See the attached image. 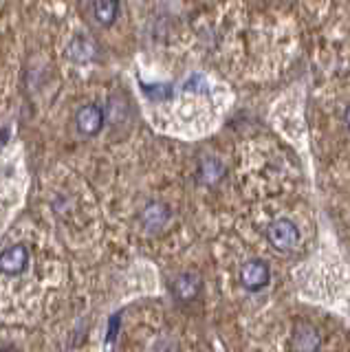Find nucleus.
I'll list each match as a JSON object with an SVG mask.
<instances>
[{
  "mask_svg": "<svg viewBox=\"0 0 350 352\" xmlns=\"http://www.w3.org/2000/svg\"><path fill=\"white\" fill-rule=\"evenodd\" d=\"M267 238L278 251H293L300 245V231L291 220H276L267 227Z\"/></svg>",
  "mask_w": 350,
  "mask_h": 352,
  "instance_id": "1",
  "label": "nucleus"
},
{
  "mask_svg": "<svg viewBox=\"0 0 350 352\" xmlns=\"http://www.w3.org/2000/svg\"><path fill=\"white\" fill-rule=\"evenodd\" d=\"M269 267L262 260H251L240 269V282L249 293H258L269 284Z\"/></svg>",
  "mask_w": 350,
  "mask_h": 352,
  "instance_id": "2",
  "label": "nucleus"
},
{
  "mask_svg": "<svg viewBox=\"0 0 350 352\" xmlns=\"http://www.w3.org/2000/svg\"><path fill=\"white\" fill-rule=\"evenodd\" d=\"M75 126L86 137H93L97 135L102 128H104V113L100 106L95 104H86L78 110V115H75Z\"/></svg>",
  "mask_w": 350,
  "mask_h": 352,
  "instance_id": "3",
  "label": "nucleus"
},
{
  "mask_svg": "<svg viewBox=\"0 0 350 352\" xmlns=\"http://www.w3.org/2000/svg\"><path fill=\"white\" fill-rule=\"evenodd\" d=\"M29 264V251L27 247L23 245H14L3 251V256H0V273L3 275H12V278H16V275H20Z\"/></svg>",
  "mask_w": 350,
  "mask_h": 352,
  "instance_id": "4",
  "label": "nucleus"
},
{
  "mask_svg": "<svg viewBox=\"0 0 350 352\" xmlns=\"http://www.w3.org/2000/svg\"><path fill=\"white\" fill-rule=\"evenodd\" d=\"M93 14L100 25L111 27L119 16V0H93Z\"/></svg>",
  "mask_w": 350,
  "mask_h": 352,
  "instance_id": "5",
  "label": "nucleus"
},
{
  "mask_svg": "<svg viewBox=\"0 0 350 352\" xmlns=\"http://www.w3.org/2000/svg\"><path fill=\"white\" fill-rule=\"evenodd\" d=\"M168 218H170L168 207H166V205H161V203H150V205L144 209V225H146L150 231L161 229L163 225L168 223Z\"/></svg>",
  "mask_w": 350,
  "mask_h": 352,
  "instance_id": "6",
  "label": "nucleus"
},
{
  "mask_svg": "<svg viewBox=\"0 0 350 352\" xmlns=\"http://www.w3.org/2000/svg\"><path fill=\"white\" fill-rule=\"evenodd\" d=\"M199 291H201V278L194 273H185L174 282V293H177V297H181V300H192Z\"/></svg>",
  "mask_w": 350,
  "mask_h": 352,
  "instance_id": "7",
  "label": "nucleus"
},
{
  "mask_svg": "<svg viewBox=\"0 0 350 352\" xmlns=\"http://www.w3.org/2000/svg\"><path fill=\"white\" fill-rule=\"evenodd\" d=\"M317 344H320V337H317L313 328H302L298 333V339H295V348L300 352H313Z\"/></svg>",
  "mask_w": 350,
  "mask_h": 352,
  "instance_id": "8",
  "label": "nucleus"
},
{
  "mask_svg": "<svg viewBox=\"0 0 350 352\" xmlns=\"http://www.w3.org/2000/svg\"><path fill=\"white\" fill-rule=\"evenodd\" d=\"M69 51H71V55H73L75 60L84 62V60H89L91 55H93V44H89L84 38H78V40H73Z\"/></svg>",
  "mask_w": 350,
  "mask_h": 352,
  "instance_id": "9",
  "label": "nucleus"
},
{
  "mask_svg": "<svg viewBox=\"0 0 350 352\" xmlns=\"http://www.w3.org/2000/svg\"><path fill=\"white\" fill-rule=\"evenodd\" d=\"M203 179L207 181V183H216L218 179L223 176V168L218 165L216 161H207L205 165H203Z\"/></svg>",
  "mask_w": 350,
  "mask_h": 352,
  "instance_id": "10",
  "label": "nucleus"
},
{
  "mask_svg": "<svg viewBox=\"0 0 350 352\" xmlns=\"http://www.w3.org/2000/svg\"><path fill=\"white\" fill-rule=\"evenodd\" d=\"M119 322H122V315H113L111 317V324H108V333H106V341L108 344H113V341L117 339V333H119Z\"/></svg>",
  "mask_w": 350,
  "mask_h": 352,
  "instance_id": "11",
  "label": "nucleus"
},
{
  "mask_svg": "<svg viewBox=\"0 0 350 352\" xmlns=\"http://www.w3.org/2000/svg\"><path fill=\"white\" fill-rule=\"evenodd\" d=\"M0 352H16V350H14V348H3Z\"/></svg>",
  "mask_w": 350,
  "mask_h": 352,
  "instance_id": "12",
  "label": "nucleus"
}]
</instances>
